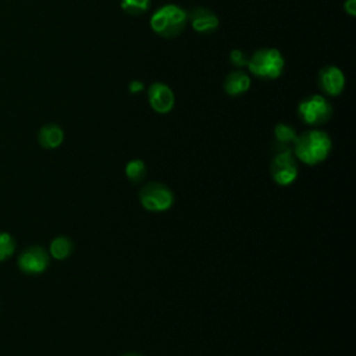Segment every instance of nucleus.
Wrapping results in <instances>:
<instances>
[{
  "label": "nucleus",
  "mask_w": 356,
  "mask_h": 356,
  "mask_svg": "<svg viewBox=\"0 0 356 356\" xmlns=\"http://www.w3.org/2000/svg\"><path fill=\"white\" fill-rule=\"evenodd\" d=\"M270 174L275 184L291 185L298 178V163L291 150H280L271 160Z\"/></svg>",
  "instance_id": "6"
},
{
  "label": "nucleus",
  "mask_w": 356,
  "mask_h": 356,
  "mask_svg": "<svg viewBox=\"0 0 356 356\" xmlns=\"http://www.w3.org/2000/svg\"><path fill=\"white\" fill-rule=\"evenodd\" d=\"M139 202L149 211H165L174 203V193L161 182H149L140 188Z\"/></svg>",
  "instance_id": "5"
},
{
  "label": "nucleus",
  "mask_w": 356,
  "mask_h": 356,
  "mask_svg": "<svg viewBox=\"0 0 356 356\" xmlns=\"http://www.w3.org/2000/svg\"><path fill=\"white\" fill-rule=\"evenodd\" d=\"M299 118L312 127L325 124L332 115L331 103L321 95H310L298 104Z\"/></svg>",
  "instance_id": "4"
},
{
  "label": "nucleus",
  "mask_w": 356,
  "mask_h": 356,
  "mask_svg": "<svg viewBox=\"0 0 356 356\" xmlns=\"http://www.w3.org/2000/svg\"><path fill=\"white\" fill-rule=\"evenodd\" d=\"M49 263L50 256L47 250L36 245L26 248L18 256V267L26 274H40L49 267Z\"/></svg>",
  "instance_id": "7"
},
{
  "label": "nucleus",
  "mask_w": 356,
  "mask_h": 356,
  "mask_svg": "<svg viewBox=\"0 0 356 356\" xmlns=\"http://www.w3.org/2000/svg\"><path fill=\"white\" fill-rule=\"evenodd\" d=\"M343 8H345V11H346L350 17H355V15H356V0H345Z\"/></svg>",
  "instance_id": "20"
},
{
  "label": "nucleus",
  "mask_w": 356,
  "mask_h": 356,
  "mask_svg": "<svg viewBox=\"0 0 356 356\" xmlns=\"http://www.w3.org/2000/svg\"><path fill=\"white\" fill-rule=\"evenodd\" d=\"M125 175L132 184H140L146 177V165L140 159H132L125 165Z\"/></svg>",
  "instance_id": "15"
},
{
  "label": "nucleus",
  "mask_w": 356,
  "mask_h": 356,
  "mask_svg": "<svg viewBox=\"0 0 356 356\" xmlns=\"http://www.w3.org/2000/svg\"><path fill=\"white\" fill-rule=\"evenodd\" d=\"M122 356H140L139 353H135V352H128V353H124Z\"/></svg>",
  "instance_id": "21"
},
{
  "label": "nucleus",
  "mask_w": 356,
  "mask_h": 356,
  "mask_svg": "<svg viewBox=\"0 0 356 356\" xmlns=\"http://www.w3.org/2000/svg\"><path fill=\"white\" fill-rule=\"evenodd\" d=\"M50 254L57 260L67 259L74 252V243L68 236H56L50 243Z\"/></svg>",
  "instance_id": "14"
},
{
  "label": "nucleus",
  "mask_w": 356,
  "mask_h": 356,
  "mask_svg": "<svg viewBox=\"0 0 356 356\" xmlns=\"http://www.w3.org/2000/svg\"><path fill=\"white\" fill-rule=\"evenodd\" d=\"M15 252V241L8 232H0V261L8 259Z\"/></svg>",
  "instance_id": "17"
},
{
  "label": "nucleus",
  "mask_w": 356,
  "mask_h": 356,
  "mask_svg": "<svg viewBox=\"0 0 356 356\" xmlns=\"http://www.w3.org/2000/svg\"><path fill=\"white\" fill-rule=\"evenodd\" d=\"M284 57L280 50L264 47L256 50L249 58L246 67L249 71L261 79H275L284 71Z\"/></svg>",
  "instance_id": "3"
},
{
  "label": "nucleus",
  "mask_w": 356,
  "mask_h": 356,
  "mask_svg": "<svg viewBox=\"0 0 356 356\" xmlns=\"http://www.w3.org/2000/svg\"><path fill=\"white\" fill-rule=\"evenodd\" d=\"M64 140V131L60 125L50 122L43 125L38 132V142L43 149H56Z\"/></svg>",
  "instance_id": "12"
},
{
  "label": "nucleus",
  "mask_w": 356,
  "mask_h": 356,
  "mask_svg": "<svg viewBox=\"0 0 356 356\" xmlns=\"http://www.w3.org/2000/svg\"><path fill=\"white\" fill-rule=\"evenodd\" d=\"M188 13L175 4H165L157 8L150 17V28L161 38H175L186 26Z\"/></svg>",
  "instance_id": "2"
},
{
  "label": "nucleus",
  "mask_w": 356,
  "mask_h": 356,
  "mask_svg": "<svg viewBox=\"0 0 356 356\" xmlns=\"http://www.w3.org/2000/svg\"><path fill=\"white\" fill-rule=\"evenodd\" d=\"M250 88V78L246 72L236 70L227 75L224 79V90L229 96H239L249 90Z\"/></svg>",
  "instance_id": "11"
},
{
  "label": "nucleus",
  "mask_w": 356,
  "mask_h": 356,
  "mask_svg": "<svg viewBox=\"0 0 356 356\" xmlns=\"http://www.w3.org/2000/svg\"><path fill=\"white\" fill-rule=\"evenodd\" d=\"M188 19L193 28V31L199 33H213L218 28V18L217 15L206 8L197 7L188 14Z\"/></svg>",
  "instance_id": "10"
},
{
  "label": "nucleus",
  "mask_w": 356,
  "mask_h": 356,
  "mask_svg": "<svg viewBox=\"0 0 356 356\" xmlns=\"http://www.w3.org/2000/svg\"><path fill=\"white\" fill-rule=\"evenodd\" d=\"M296 138H298V134L292 127L284 122H280L274 127V139H275V143L278 145V152L291 150V146H293Z\"/></svg>",
  "instance_id": "13"
},
{
  "label": "nucleus",
  "mask_w": 356,
  "mask_h": 356,
  "mask_svg": "<svg viewBox=\"0 0 356 356\" xmlns=\"http://www.w3.org/2000/svg\"><path fill=\"white\" fill-rule=\"evenodd\" d=\"M229 61H231L232 65H235L238 68H243L248 64V57H246V54L242 50L234 49L229 53Z\"/></svg>",
  "instance_id": "18"
},
{
  "label": "nucleus",
  "mask_w": 356,
  "mask_h": 356,
  "mask_svg": "<svg viewBox=\"0 0 356 356\" xmlns=\"http://www.w3.org/2000/svg\"><path fill=\"white\" fill-rule=\"evenodd\" d=\"M150 7V0H121V8L129 15H142Z\"/></svg>",
  "instance_id": "16"
},
{
  "label": "nucleus",
  "mask_w": 356,
  "mask_h": 356,
  "mask_svg": "<svg viewBox=\"0 0 356 356\" xmlns=\"http://www.w3.org/2000/svg\"><path fill=\"white\" fill-rule=\"evenodd\" d=\"M128 89H129V93L136 95V93H140V92L145 89V85H143V82H142V81L134 79V81H131V82H129Z\"/></svg>",
  "instance_id": "19"
},
{
  "label": "nucleus",
  "mask_w": 356,
  "mask_h": 356,
  "mask_svg": "<svg viewBox=\"0 0 356 356\" xmlns=\"http://www.w3.org/2000/svg\"><path fill=\"white\" fill-rule=\"evenodd\" d=\"M317 82L327 96H338L345 88V75L335 65H325L318 71Z\"/></svg>",
  "instance_id": "8"
},
{
  "label": "nucleus",
  "mask_w": 356,
  "mask_h": 356,
  "mask_svg": "<svg viewBox=\"0 0 356 356\" xmlns=\"http://www.w3.org/2000/svg\"><path fill=\"white\" fill-rule=\"evenodd\" d=\"M332 147L330 135L321 129H310L298 135L293 143L296 159L307 165H316L324 161Z\"/></svg>",
  "instance_id": "1"
},
{
  "label": "nucleus",
  "mask_w": 356,
  "mask_h": 356,
  "mask_svg": "<svg viewBox=\"0 0 356 356\" xmlns=\"http://www.w3.org/2000/svg\"><path fill=\"white\" fill-rule=\"evenodd\" d=\"M147 99L150 107L159 114H167L174 107V93L165 83L156 82L147 89Z\"/></svg>",
  "instance_id": "9"
}]
</instances>
